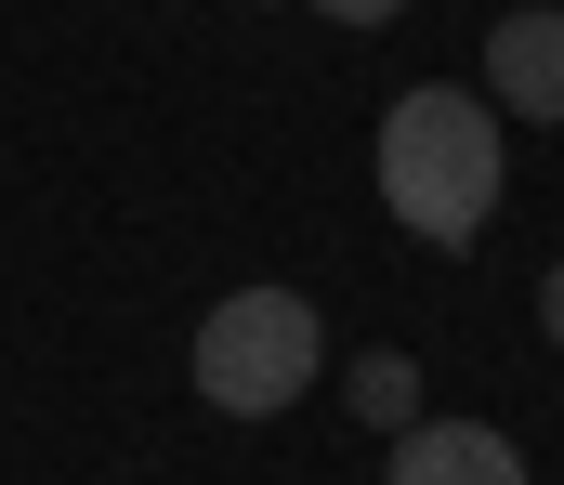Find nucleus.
<instances>
[{
  "label": "nucleus",
  "mask_w": 564,
  "mask_h": 485,
  "mask_svg": "<svg viewBox=\"0 0 564 485\" xmlns=\"http://www.w3.org/2000/svg\"><path fill=\"white\" fill-rule=\"evenodd\" d=\"M315 354H328V328H315L302 289H224L197 316V394L224 420H276V407L315 394Z\"/></svg>",
  "instance_id": "nucleus-2"
},
{
  "label": "nucleus",
  "mask_w": 564,
  "mask_h": 485,
  "mask_svg": "<svg viewBox=\"0 0 564 485\" xmlns=\"http://www.w3.org/2000/svg\"><path fill=\"white\" fill-rule=\"evenodd\" d=\"M539 328H552V341H564V263H552V289H539Z\"/></svg>",
  "instance_id": "nucleus-6"
},
{
  "label": "nucleus",
  "mask_w": 564,
  "mask_h": 485,
  "mask_svg": "<svg viewBox=\"0 0 564 485\" xmlns=\"http://www.w3.org/2000/svg\"><path fill=\"white\" fill-rule=\"evenodd\" d=\"M486 106L552 119V132H564V0H525V13L486 26Z\"/></svg>",
  "instance_id": "nucleus-3"
},
{
  "label": "nucleus",
  "mask_w": 564,
  "mask_h": 485,
  "mask_svg": "<svg viewBox=\"0 0 564 485\" xmlns=\"http://www.w3.org/2000/svg\"><path fill=\"white\" fill-rule=\"evenodd\" d=\"M315 13H328V26H394L408 0H315Z\"/></svg>",
  "instance_id": "nucleus-5"
},
{
  "label": "nucleus",
  "mask_w": 564,
  "mask_h": 485,
  "mask_svg": "<svg viewBox=\"0 0 564 485\" xmlns=\"http://www.w3.org/2000/svg\"><path fill=\"white\" fill-rule=\"evenodd\" d=\"M381 210L433 250H473L486 210H499V106L459 92V79L394 92L381 106Z\"/></svg>",
  "instance_id": "nucleus-1"
},
{
  "label": "nucleus",
  "mask_w": 564,
  "mask_h": 485,
  "mask_svg": "<svg viewBox=\"0 0 564 485\" xmlns=\"http://www.w3.org/2000/svg\"><path fill=\"white\" fill-rule=\"evenodd\" d=\"M394 485H525V447L499 420H408Z\"/></svg>",
  "instance_id": "nucleus-4"
}]
</instances>
